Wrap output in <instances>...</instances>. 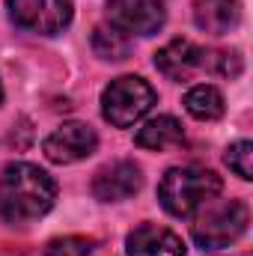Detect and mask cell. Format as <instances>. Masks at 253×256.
<instances>
[{"label": "cell", "instance_id": "cell-1", "mask_svg": "<svg viewBox=\"0 0 253 256\" xmlns=\"http://www.w3.org/2000/svg\"><path fill=\"white\" fill-rule=\"evenodd\" d=\"M57 182L36 164L15 161L0 173V218L9 224H27L51 212Z\"/></svg>", "mask_w": 253, "mask_h": 256}, {"label": "cell", "instance_id": "cell-2", "mask_svg": "<svg viewBox=\"0 0 253 256\" xmlns=\"http://www.w3.org/2000/svg\"><path fill=\"white\" fill-rule=\"evenodd\" d=\"M224 191V182L214 170L206 167H173L158 182V200L173 218H190L202 206L214 202Z\"/></svg>", "mask_w": 253, "mask_h": 256}, {"label": "cell", "instance_id": "cell-3", "mask_svg": "<svg viewBox=\"0 0 253 256\" xmlns=\"http://www.w3.org/2000/svg\"><path fill=\"white\" fill-rule=\"evenodd\" d=\"M202 214L190 226V236L200 250H224L236 244L250 224V212L242 200H226V202H208L200 208Z\"/></svg>", "mask_w": 253, "mask_h": 256}, {"label": "cell", "instance_id": "cell-4", "mask_svg": "<svg viewBox=\"0 0 253 256\" xmlns=\"http://www.w3.org/2000/svg\"><path fill=\"white\" fill-rule=\"evenodd\" d=\"M155 90L137 78V74H122L116 80H110L102 92V114L110 126L116 128H128L134 122H140L152 104H155Z\"/></svg>", "mask_w": 253, "mask_h": 256}, {"label": "cell", "instance_id": "cell-5", "mask_svg": "<svg viewBox=\"0 0 253 256\" xmlns=\"http://www.w3.org/2000/svg\"><path fill=\"white\" fill-rule=\"evenodd\" d=\"M15 27L36 36H57L72 24V0H6Z\"/></svg>", "mask_w": 253, "mask_h": 256}, {"label": "cell", "instance_id": "cell-6", "mask_svg": "<svg viewBox=\"0 0 253 256\" xmlns=\"http://www.w3.org/2000/svg\"><path fill=\"white\" fill-rule=\"evenodd\" d=\"M96 146H98V134H96L92 126H86V122H63L60 128H54L45 137L42 152L54 164H74V161L90 158L96 152Z\"/></svg>", "mask_w": 253, "mask_h": 256}, {"label": "cell", "instance_id": "cell-7", "mask_svg": "<svg viewBox=\"0 0 253 256\" xmlns=\"http://www.w3.org/2000/svg\"><path fill=\"white\" fill-rule=\"evenodd\" d=\"M164 0H110L108 3V21L134 36H152L164 27Z\"/></svg>", "mask_w": 253, "mask_h": 256}, {"label": "cell", "instance_id": "cell-8", "mask_svg": "<svg viewBox=\"0 0 253 256\" xmlns=\"http://www.w3.org/2000/svg\"><path fill=\"white\" fill-rule=\"evenodd\" d=\"M140 185H143V176L134 161H114L96 173L92 194L102 202H122L140 191Z\"/></svg>", "mask_w": 253, "mask_h": 256}, {"label": "cell", "instance_id": "cell-9", "mask_svg": "<svg viewBox=\"0 0 253 256\" xmlns=\"http://www.w3.org/2000/svg\"><path fill=\"white\" fill-rule=\"evenodd\" d=\"M128 256H185V242L158 224H140L126 238Z\"/></svg>", "mask_w": 253, "mask_h": 256}, {"label": "cell", "instance_id": "cell-10", "mask_svg": "<svg viewBox=\"0 0 253 256\" xmlns=\"http://www.w3.org/2000/svg\"><path fill=\"white\" fill-rule=\"evenodd\" d=\"M190 9L196 27L212 36L232 33L242 21V0H190Z\"/></svg>", "mask_w": 253, "mask_h": 256}, {"label": "cell", "instance_id": "cell-11", "mask_svg": "<svg viewBox=\"0 0 253 256\" xmlns=\"http://www.w3.org/2000/svg\"><path fill=\"white\" fill-rule=\"evenodd\" d=\"M202 63V48H196L190 39H173L167 42L158 54H155V66L161 74H167L170 80H185L190 78Z\"/></svg>", "mask_w": 253, "mask_h": 256}, {"label": "cell", "instance_id": "cell-12", "mask_svg": "<svg viewBox=\"0 0 253 256\" xmlns=\"http://www.w3.org/2000/svg\"><path fill=\"white\" fill-rule=\"evenodd\" d=\"M134 143L146 152H167V149H176L185 143V131H182V122L176 116L161 114V116H152L149 122L137 128Z\"/></svg>", "mask_w": 253, "mask_h": 256}, {"label": "cell", "instance_id": "cell-13", "mask_svg": "<svg viewBox=\"0 0 253 256\" xmlns=\"http://www.w3.org/2000/svg\"><path fill=\"white\" fill-rule=\"evenodd\" d=\"M185 110L200 122H214L224 116L226 104H224V92L212 84H196L185 92Z\"/></svg>", "mask_w": 253, "mask_h": 256}, {"label": "cell", "instance_id": "cell-14", "mask_svg": "<svg viewBox=\"0 0 253 256\" xmlns=\"http://www.w3.org/2000/svg\"><path fill=\"white\" fill-rule=\"evenodd\" d=\"M90 42H92L96 57H102V60H126L131 54V39L122 30H116L114 24H98L92 30Z\"/></svg>", "mask_w": 253, "mask_h": 256}, {"label": "cell", "instance_id": "cell-15", "mask_svg": "<svg viewBox=\"0 0 253 256\" xmlns=\"http://www.w3.org/2000/svg\"><path fill=\"white\" fill-rule=\"evenodd\" d=\"M200 68L220 74V78H238L242 74V57L236 51H202Z\"/></svg>", "mask_w": 253, "mask_h": 256}, {"label": "cell", "instance_id": "cell-16", "mask_svg": "<svg viewBox=\"0 0 253 256\" xmlns=\"http://www.w3.org/2000/svg\"><path fill=\"white\" fill-rule=\"evenodd\" d=\"M224 161H226V167H230L238 179H244V182H250L253 179V143L250 140H238V143H232V146L226 149Z\"/></svg>", "mask_w": 253, "mask_h": 256}, {"label": "cell", "instance_id": "cell-17", "mask_svg": "<svg viewBox=\"0 0 253 256\" xmlns=\"http://www.w3.org/2000/svg\"><path fill=\"white\" fill-rule=\"evenodd\" d=\"M96 242L84 238V236H66V238H54L48 242L45 256H92Z\"/></svg>", "mask_w": 253, "mask_h": 256}, {"label": "cell", "instance_id": "cell-18", "mask_svg": "<svg viewBox=\"0 0 253 256\" xmlns=\"http://www.w3.org/2000/svg\"><path fill=\"white\" fill-rule=\"evenodd\" d=\"M0 102H3V84H0Z\"/></svg>", "mask_w": 253, "mask_h": 256}]
</instances>
